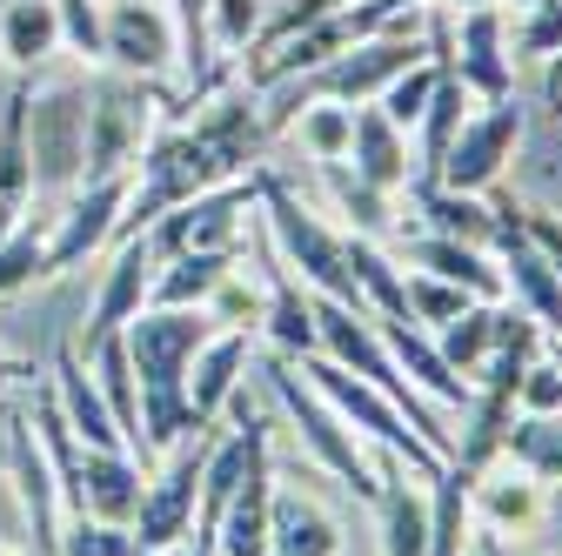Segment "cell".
Instances as JSON below:
<instances>
[{
  "mask_svg": "<svg viewBox=\"0 0 562 556\" xmlns=\"http://www.w3.org/2000/svg\"><path fill=\"white\" fill-rule=\"evenodd\" d=\"M207 335H215V315L207 309H140L121 329L127 363H134V389H140V443H148V456H168L194 430L188 363Z\"/></svg>",
  "mask_w": 562,
  "mask_h": 556,
  "instance_id": "obj_1",
  "label": "cell"
},
{
  "mask_svg": "<svg viewBox=\"0 0 562 556\" xmlns=\"http://www.w3.org/2000/svg\"><path fill=\"white\" fill-rule=\"evenodd\" d=\"M268 389H274V402L281 409H289V423L302 430V449L335 476V482H348V490H356L362 503H375V456H369V443L356 436V430H348L341 423V415L322 402V389H308V376L289 363V356H274L268 349Z\"/></svg>",
  "mask_w": 562,
  "mask_h": 556,
  "instance_id": "obj_2",
  "label": "cell"
},
{
  "mask_svg": "<svg viewBox=\"0 0 562 556\" xmlns=\"http://www.w3.org/2000/svg\"><path fill=\"white\" fill-rule=\"evenodd\" d=\"M302 376H308V389H322V402L341 415V423L348 430H356L362 443H375V449H389L408 476H422V482H429L436 469H442V456L429 449V443H422L415 430H408V415L375 389V382H362V376H348L341 363H328V356H308V363H295Z\"/></svg>",
  "mask_w": 562,
  "mask_h": 556,
  "instance_id": "obj_3",
  "label": "cell"
},
{
  "mask_svg": "<svg viewBox=\"0 0 562 556\" xmlns=\"http://www.w3.org/2000/svg\"><path fill=\"white\" fill-rule=\"evenodd\" d=\"M0 469H8V482H14V503H21V523H27V549L54 556L67 503H60V476L47 463V443L34 430L27 402H0Z\"/></svg>",
  "mask_w": 562,
  "mask_h": 556,
  "instance_id": "obj_4",
  "label": "cell"
},
{
  "mask_svg": "<svg viewBox=\"0 0 562 556\" xmlns=\"http://www.w3.org/2000/svg\"><path fill=\"white\" fill-rule=\"evenodd\" d=\"M155 142V88L148 81H94L88 88V142H81V181L134 175L140 148Z\"/></svg>",
  "mask_w": 562,
  "mask_h": 556,
  "instance_id": "obj_5",
  "label": "cell"
},
{
  "mask_svg": "<svg viewBox=\"0 0 562 556\" xmlns=\"http://www.w3.org/2000/svg\"><path fill=\"white\" fill-rule=\"evenodd\" d=\"M101 54L127 81H148V88L181 75L175 0H101Z\"/></svg>",
  "mask_w": 562,
  "mask_h": 556,
  "instance_id": "obj_6",
  "label": "cell"
},
{
  "mask_svg": "<svg viewBox=\"0 0 562 556\" xmlns=\"http://www.w3.org/2000/svg\"><path fill=\"white\" fill-rule=\"evenodd\" d=\"M81 142H88V88L81 81H34L27 101V155L34 188H81Z\"/></svg>",
  "mask_w": 562,
  "mask_h": 556,
  "instance_id": "obj_7",
  "label": "cell"
},
{
  "mask_svg": "<svg viewBox=\"0 0 562 556\" xmlns=\"http://www.w3.org/2000/svg\"><path fill=\"white\" fill-rule=\"evenodd\" d=\"M207 443L215 430H188L161 476H148V490H140V510H134V549H188V530H194V497H201V463H207Z\"/></svg>",
  "mask_w": 562,
  "mask_h": 556,
  "instance_id": "obj_8",
  "label": "cell"
},
{
  "mask_svg": "<svg viewBox=\"0 0 562 556\" xmlns=\"http://www.w3.org/2000/svg\"><path fill=\"white\" fill-rule=\"evenodd\" d=\"M127 181L134 175H101L60 194V215L47 222V282H60L67 268H81L88 255H101L108 242H121V215H127Z\"/></svg>",
  "mask_w": 562,
  "mask_h": 556,
  "instance_id": "obj_9",
  "label": "cell"
},
{
  "mask_svg": "<svg viewBox=\"0 0 562 556\" xmlns=\"http://www.w3.org/2000/svg\"><path fill=\"white\" fill-rule=\"evenodd\" d=\"M516 148H522V108H516V94H509V101H482V108H469V121L456 127L436 188L488 194V188L503 181V168L516 162Z\"/></svg>",
  "mask_w": 562,
  "mask_h": 556,
  "instance_id": "obj_10",
  "label": "cell"
},
{
  "mask_svg": "<svg viewBox=\"0 0 562 556\" xmlns=\"http://www.w3.org/2000/svg\"><path fill=\"white\" fill-rule=\"evenodd\" d=\"M248 222H255V175L248 181H222V188H207V194L168 208V215L155 229H140V235H148V248L161 262L188 255V248H228L235 255L241 235H248Z\"/></svg>",
  "mask_w": 562,
  "mask_h": 556,
  "instance_id": "obj_11",
  "label": "cell"
},
{
  "mask_svg": "<svg viewBox=\"0 0 562 556\" xmlns=\"http://www.w3.org/2000/svg\"><path fill=\"white\" fill-rule=\"evenodd\" d=\"M155 268H161V255L148 248V235H127V242H114V262H108V275H101V296H94V309H88V322H81V335H75V349H81V356L94 349V342L121 335V329H127L140 309H148Z\"/></svg>",
  "mask_w": 562,
  "mask_h": 556,
  "instance_id": "obj_12",
  "label": "cell"
},
{
  "mask_svg": "<svg viewBox=\"0 0 562 556\" xmlns=\"http://www.w3.org/2000/svg\"><path fill=\"white\" fill-rule=\"evenodd\" d=\"M248 356H255L248 329H215L194 349V363H188V415H194V430H222L228 402L248 382Z\"/></svg>",
  "mask_w": 562,
  "mask_h": 556,
  "instance_id": "obj_13",
  "label": "cell"
},
{
  "mask_svg": "<svg viewBox=\"0 0 562 556\" xmlns=\"http://www.w3.org/2000/svg\"><path fill=\"white\" fill-rule=\"evenodd\" d=\"M268 556H341V523L302 482H274L268 497Z\"/></svg>",
  "mask_w": 562,
  "mask_h": 556,
  "instance_id": "obj_14",
  "label": "cell"
},
{
  "mask_svg": "<svg viewBox=\"0 0 562 556\" xmlns=\"http://www.w3.org/2000/svg\"><path fill=\"white\" fill-rule=\"evenodd\" d=\"M469 510H475V523H488L496 536H536V530H542L549 497H542V482H536L529 469H516V463H503V456H496V463L475 476Z\"/></svg>",
  "mask_w": 562,
  "mask_h": 556,
  "instance_id": "obj_15",
  "label": "cell"
},
{
  "mask_svg": "<svg viewBox=\"0 0 562 556\" xmlns=\"http://www.w3.org/2000/svg\"><path fill=\"white\" fill-rule=\"evenodd\" d=\"M422 476H408L389 449L375 463V516H382V556H429V497L415 490Z\"/></svg>",
  "mask_w": 562,
  "mask_h": 556,
  "instance_id": "obj_16",
  "label": "cell"
},
{
  "mask_svg": "<svg viewBox=\"0 0 562 556\" xmlns=\"http://www.w3.org/2000/svg\"><path fill=\"white\" fill-rule=\"evenodd\" d=\"M60 47V14L54 0H0V60L14 81H41Z\"/></svg>",
  "mask_w": 562,
  "mask_h": 556,
  "instance_id": "obj_17",
  "label": "cell"
},
{
  "mask_svg": "<svg viewBox=\"0 0 562 556\" xmlns=\"http://www.w3.org/2000/svg\"><path fill=\"white\" fill-rule=\"evenodd\" d=\"M140 490H148V476L127 449H88L81 463V490L67 503V516H101V523H134L140 510Z\"/></svg>",
  "mask_w": 562,
  "mask_h": 556,
  "instance_id": "obj_18",
  "label": "cell"
},
{
  "mask_svg": "<svg viewBox=\"0 0 562 556\" xmlns=\"http://www.w3.org/2000/svg\"><path fill=\"white\" fill-rule=\"evenodd\" d=\"M408 262L422 275H442V282L469 289L475 302H509V282H503V268H496V255H488V248H469L456 235L422 229V235H408Z\"/></svg>",
  "mask_w": 562,
  "mask_h": 556,
  "instance_id": "obj_19",
  "label": "cell"
},
{
  "mask_svg": "<svg viewBox=\"0 0 562 556\" xmlns=\"http://www.w3.org/2000/svg\"><path fill=\"white\" fill-rule=\"evenodd\" d=\"M348 168H356L369 188H382V194H402L408 181H415V162H408V134L369 101V108H356V134H348V155H341Z\"/></svg>",
  "mask_w": 562,
  "mask_h": 556,
  "instance_id": "obj_20",
  "label": "cell"
},
{
  "mask_svg": "<svg viewBox=\"0 0 562 556\" xmlns=\"http://www.w3.org/2000/svg\"><path fill=\"white\" fill-rule=\"evenodd\" d=\"M382 329V342H389V356H395V369L422 389V396H429L436 409H469V382L442 363V349H436V335L429 329H415V322H375Z\"/></svg>",
  "mask_w": 562,
  "mask_h": 556,
  "instance_id": "obj_21",
  "label": "cell"
},
{
  "mask_svg": "<svg viewBox=\"0 0 562 556\" xmlns=\"http://www.w3.org/2000/svg\"><path fill=\"white\" fill-rule=\"evenodd\" d=\"M241 262V248H188V255H168L155 268V289H148V309H207V296L222 289V275Z\"/></svg>",
  "mask_w": 562,
  "mask_h": 556,
  "instance_id": "obj_22",
  "label": "cell"
},
{
  "mask_svg": "<svg viewBox=\"0 0 562 556\" xmlns=\"http://www.w3.org/2000/svg\"><path fill=\"white\" fill-rule=\"evenodd\" d=\"M268 497H274V449L241 476L235 503L222 510L215 530V556H268Z\"/></svg>",
  "mask_w": 562,
  "mask_h": 556,
  "instance_id": "obj_23",
  "label": "cell"
},
{
  "mask_svg": "<svg viewBox=\"0 0 562 556\" xmlns=\"http://www.w3.org/2000/svg\"><path fill=\"white\" fill-rule=\"evenodd\" d=\"M88 376H94L101 402L114 409V423L127 436V456L148 469V443H140V389H134V363H127V342L121 335H108V342H94V349H88Z\"/></svg>",
  "mask_w": 562,
  "mask_h": 556,
  "instance_id": "obj_24",
  "label": "cell"
},
{
  "mask_svg": "<svg viewBox=\"0 0 562 556\" xmlns=\"http://www.w3.org/2000/svg\"><path fill=\"white\" fill-rule=\"evenodd\" d=\"M315 168H322V188H328V201H335V215H341V229H348V235L382 242V235L395 229V194L369 188L348 162H315Z\"/></svg>",
  "mask_w": 562,
  "mask_h": 556,
  "instance_id": "obj_25",
  "label": "cell"
},
{
  "mask_svg": "<svg viewBox=\"0 0 562 556\" xmlns=\"http://www.w3.org/2000/svg\"><path fill=\"white\" fill-rule=\"evenodd\" d=\"M503 309L509 302H469L456 322H442V335H436V349H442V363L475 389V376H482V363L496 356V342H503Z\"/></svg>",
  "mask_w": 562,
  "mask_h": 556,
  "instance_id": "obj_26",
  "label": "cell"
},
{
  "mask_svg": "<svg viewBox=\"0 0 562 556\" xmlns=\"http://www.w3.org/2000/svg\"><path fill=\"white\" fill-rule=\"evenodd\" d=\"M415 215H422V229H436V235H456L469 248H496V208H488L482 194L415 188Z\"/></svg>",
  "mask_w": 562,
  "mask_h": 556,
  "instance_id": "obj_27",
  "label": "cell"
},
{
  "mask_svg": "<svg viewBox=\"0 0 562 556\" xmlns=\"http://www.w3.org/2000/svg\"><path fill=\"white\" fill-rule=\"evenodd\" d=\"M469 490H475V482H469L456 463H442V469L429 476V556H462V549H469V530H475Z\"/></svg>",
  "mask_w": 562,
  "mask_h": 556,
  "instance_id": "obj_28",
  "label": "cell"
},
{
  "mask_svg": "<svg viewBox=\"0 0 562 556\" xmlns=\"http://www.w3.org/2000/svg\"><path fill=\"white\" fill-rule=\"evenodd\" d=\"M503 463L529 469L536 482H562V415H516L503 436Z\"/></svg>",
  "mask_w": 562,
  "mask_h": 556,
  "instance_id": "obj_29",
  "label": "cell"
},
{
  "mask_svg": "<svg viewBox=\"0 0 562 556\" xmlns=\"http://www.w3.org/2000/svg\"><path fill=\"white\" fill-rule=\"evenodd\" d=\"M47 222L54 215H27L8 242H0V302L34 289V282H47Z\"/></svg>",
  "mask_w": 562,
  "mask_h": 556,
  "instance_id": "obj_30",
  "label": "cell"
},
{
  "mask_svg": "<svg viewBox=\"0 0 562 556\" xmlns=\"http://www.w3.org/2000/svg\"><path fill=\"white\" fill-rule=\"evenodd\" d=\"M261 21H268V0H207V47H215V60L248 54Z\"/></svg>",
  "mask_w": 562,
  "mask_h": 556,
  "instance_id": "obj_31",
  "label": "cell"
},
{
  "mask_svg": "<svg viewBox=\"0 0 562 556\" xmlns=\"http://www.w3.org/2000/svg\"><path fill=\"white\" fill-rule=\"evenodd\" d=\"M289 127L302 134L308 162H341V155H348V134H356V108H341V101H315V108H302Z\"/></svg>",
  "mask_w": 562,
  "mask_h": 556,
  "instance_id": "obj_32",
  "label": "cell"
},
{
  "mask_svg": "<svg viewBox=\"0 0 562 556\" xmlns=\"http://www.w3.org/2000/svg\"><path fill=\"white\" fill-rule=\"evenodd\" d=\"M436 75H442V67H436L429 54H422L415 67H402V75L382 88V101H375V108H382V114H389V121L408 134V127L422 121V108H429V94H436Z\"/></svg>",
  "mask_w": 562,
  "mask_h": 556,
  "instance_id": "obj_33",
  "label": "cell"
},
{
  "mask_svg": "<svg viewBox=\"0 0 562 556\" xmlns=\"http://www.w3.org/2000/svg\"><path fill=\"white\" fill-rule=\"evenodd\" d=\"M261 309H268V289H255L248 282V268L235 262L228 275H222V289L207 296V315H215V329H261Z\"/></svg>",
  "mask_w": 562,
  "mask_h": 556,
  "instance_id": "obj_34",
  "label": "cell"
},
{
  "mask_svg": "<svg viewBox=\"0 0 562 556\" xmlns=\"http://www.w3.org/2000/svg\"><path fill=\"white\" fill-rule=\"evenodd\" d=\"M509 54H529V60H555V54H562V0L516 8V21H509Z\"/></svg>",
  "mask_w": 562,
  "mask_h": 556,
  "instance_id": "obj_35",
  "label": "cell"
},
{
  "mask_svg": "<svg viewBox=\"0 0 562 556\" xmlns=\"http://www.w3.org/2000/svg\"><path fill=\"white\" fill-rule=\"evenodd\" d=\"M54 556H134V530L127 523H101V516H67Z\"/></svg>",
  "mask_w": 562,
  "mask_h": 556,
  "instance_id": "obj_36",
  "label": "cell"
},
{
  "mask_svg": "<svg viewBox=\"0 0 562 556\" xmlns=\"http://www.w3.org/2000/svg\"><path fill=\"white\" fill-rule=\"evenodd\" d=\"M469 302H475L469 289L442 282V275H422V268H408V315H415L422 329H442V322H456Z\"/></svg>",
  "mask_w": 562,
  "mask_h": 556,
  "instance_id": "obj_37",
  "label": "cell"
},
{
  "mask_svg": "<svg viewBox=\"0 0 562 556\" xmlns=\"http://www.w3.org/2000/svg\"><path fill=\"white\" fill-rule=\"evenodd\" d=\"M60 14V47L75 60H108L101 54V0H54Z\"/></svg>",
  "mask_w": 562,
  "mask_h": 556,
  "instance_id": "obj_38",
  "label": "cell"
},
{
  "mask_svg": "<svg viewBox=\"0 0 562 556\" xmlns=\"http://www.w3.org/2000/svg\"><path fill=\"white\" fill-rule=\"evenodd\" d=\"M522 235L536 242V255L555 268V282H562V215L555 208H522Z\"/></svg>",
  "mask_w": 562,
  "mask_h": 556,
  "instance_id": "obj_39",
  "label": "cell"
},
{
  "mask_svg": "<svg viewBox=\"0 0 562 556\" xmlns=\"http://www.w3.org/2000/svg\"><path fill=\"white\" fill-rule=\"evenodd\" d=\"M27 376H34V363H27V356H14L8 342H0V389H8V382H27Z\"/></svg>",
  "mask_w": 562,
  "mask_h": 556,
  "instance_id": "obj_40",
  "label": "cell"
},
{
  "mask_svg": "<svg viewBox=\"0 0 562 556\" xmlns=\"http://www.w3.org/2000/svg\"><path fill=\"white\" fill-rule=\"evenodd\" d=\"M449 14H475V8H503V0H442Z\"/></svg>",
  "mask_w": 562,
  "mask_h": 556,
  "instance_id": "obj_41",
  "label": "cell"
},
{
  "mask_svg": "<svg viewBox=\"0 0 562 556\" xmlns=\"http://www.w3.org/2000/svg\"><path fill=\"white\" fill-rule=\"evenodd\" d=\"M0 556H34L27 543H14V536H0Z\"/></svg>",
  "mask_w": 562,
  "mask_h": 556,
  "instance_id": "obj_42",
  "label": "cell"
},
{
  "mask_svg": "<svg viewBox=\"0 0 562 556\" xmlns=\"http://www.w3.org/2000/svg\"><path fill=\"white\" fill-rule=\"evenodd\" d=\"M516 8H536V0H516Z\"/></svg>",
  "mask_w": 562,
  "mask_h": 556,
  "instance_id": "obj_43",
  "label": "cell"
}]
</instances>
